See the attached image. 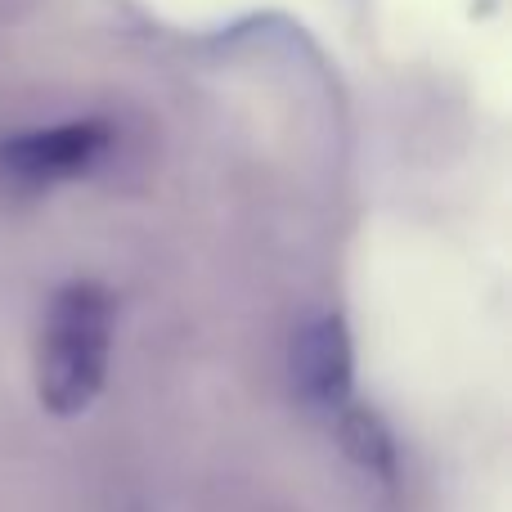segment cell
Masks as SVG:
<instances>
[{"mask_svg":"<svg viewBox=\"0 0 512 512\" xmlns=\"http://www.w3.org/2000/svg\"><path fill=\"white\" fill-rule=\"evenodd\" d=\"M333 427H337L342 450L351 454L364 472H373L378 481L396 477V441H391L387 423H382L373 409H364V405H355V400H351V405L333 418Z\"/></svg>","mask_w":512,"mask_h":512,"instance_id":"obj_4","label":"cell"},{"mask_svg":"<svg viewBox=\"0 0 512 512\" xmlns=\"http://www.w3.org/2000/svg\"><path fill=\"white\" fill-rule=\"evenodd\" d=\"M117 126L108 117H77V122H54L14 131L0 140V180L14 189H54L81 180L113 153Z\"/></svg>","mask_w":512,"mask_h":512,"instance_id":"obj_2","label":"cell"},{"mask_svg":"<svg viewBox=\"0 0 512 512\" xmlns=\"http://www.w3.org/2000/svg\"><path fill=\"white\" fill-rule=\"evenodd\" d=\"M288 378L292 391L306 409L324 418H337L351 405V387H355V346H351V328L337 310H319L306 324L292 333L288 346Z\"/></svg>","mask_w":512,"mask_h":512,"instance_id":"obj_3","label":"cell"},{"mask_svg":"<svg viewBox=\"0 0 512 512\" xmlns=\"http://www.w3.org/2000/svg\"><path fill=\"white\" fill-rule=\"evenodd\" d=\"M117 301L104 283L72 279L54 288L36 337V396L54 418H77L99 400L113 360Z\"/></svg>","mask_w":512,"mask_h":512,"instance_id":"obj_1","label":"cell"}]
</instances>
